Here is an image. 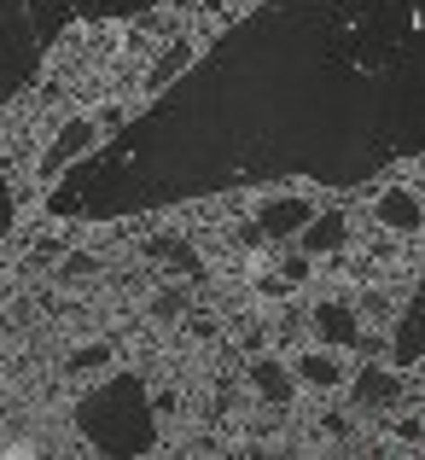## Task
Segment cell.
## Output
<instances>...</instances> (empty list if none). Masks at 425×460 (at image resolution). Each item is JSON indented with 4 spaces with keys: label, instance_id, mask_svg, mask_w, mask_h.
<instances>
[{
    "label": "cell",
    "instance_id": "cell-3",
    "mask_svg": "<svg viewBox=\"0 0 425 460\" xmlns=\"http://www.w3.org/2000/svg\"><path fill=\"white\" fill-rule=\"evenodd\" d=\"M344 234H350V222H344L338 210L309 216V222H303V251H309V257H321V251H338V245H344Z\"/></svg>",
    "mask_w": 425,
    "mask_h": 460
},
{
    "label": "cell",
    "instance_id": "cell-6",
    "mask_svg": "<svg viewBox=\"0 0 425 460\" xmlns=\"http://www.w3.org/2000/svg\"><path fill=\"white\" fill-rule=\"evenodd\" d=\"M314 326H321V338L326 344H356V309H344V304H321L314 309Z\"/></svg>",
    "mask_w": 425,
    "mask_h": 460
},
{
    "label": "cell",
    "instance_id": "cell-2",
    "mask_svg": "<svg viewBox=\"0 0 425 460\" xmlns=\"http://www.w3.org/2000/svg\"><path fill=\"white\" fill-rule=\"evenodd\" d=\"M88 140H93V123H88V117L65 123V135H58V140H53V152L41 157V181H58V175H65V169L76 164L82 152H88Z\"/></svg>",
    "mask_w": 425,
    "mask_h": 460
},
{
    "label": "cell",
    "instance_id": "cell-11",
    "mask_svg": "<svg viewBox=\"0 0 425 460\" xmlns=\"http://www.w3.org/2000/svg\"><path fill=\"white\" fill-rule=\"evenodd\" d=\"M105 356H111L105 344H93V349H76V356H70V367H76V373H82V367H100Z\"/></svg>",
    "mask_w": 425,
    "mask_h": 460
},
{
    "label": "cell",
    "instance_id": "cell-10",
    "mask_svg": "<svg viewBox=\"0 0 425 460\" xmlns=\"http://www.w3.org/2000/svg\"><path fill=\"white\" fill-rule=\"evenodd\" d=\"M297 379H303V385H321V391H332V385L344 379V367H338V356H321V349H314V356L297 361Z\"/></svg>",
    "mask_w": 425,
    "mask_h": 460
},
{
    "label": "cell",
    "instance_id": "cell-7",
    "mask_svg": "<svg viewBox=\"0 0 425 460\" xmlns=\"http://www.w3.org/2000/svg\"><path fill=\"white\" fill-rule=\"evenodd\" d=\"M251 379H257V396H262V402H291V391H297V379H291L280 361H257V367H251Z\"/></svg>",
    "mask_w": 425,
    "mask_h": 460
},
{
    "label": "cell",
    "instance_id": "cell-1",
    "mask_svg": "<svg viewBox=\"0 0 425 460\" xmlns=\"http://www.w3.org/2000/svg\"><path fill=\"white\" fill-rule=\"evenodd\" d=\"M76 426H82V438H88L93 449H105V455L152 449V402H146L140 379H135V373L105 379L100 391L76 408Z\"/></svg>",
    "mask_w": 425,
    "mask_h": 460
},
{
    "label": "cell",
    "instance_id": "cell-9",
    "mask_svg": "<svg viewBox=\"0 0 425 460\" xmlns=\"http://www.w3.org/2000/svg\"><path fill=\"white\" fill-rule=\"evenodd\" d=\"M425 349V286H420V304L408 309V321H403V338H396V361H414Z\"/></svg>",
    "mask_w": 425,
    "mask_h": 460
},
{
    "label": "cell",
    "instance_id": "cell-8",
    "mask_svg": "<svg viewBox=\"0 0 425 460\" xmlns=\"http://www.w3.org/2000/svg\"><path fill=\"white\" fill-rule=\"evenodd\" d=\"M373 216H379L385 227H420V204L408 199V192H385V199L373 204Z\"/></svg>",
    "mask_w": 425,
    "mask_h": 460
},
{
    "label": "cell",
    "instance_id": "cell-5",
    "mask_svg": "<svg viewBox=\"0 0 425 460\" xmlns=\"http://www.w3.org/2000/svg\"><path fill=\"white\" fill-rule=\"evenodd\" d=\"M403 396V379H396L391 367H367L356 379V402H367V408H385V402H396Z\"/></svg>",
    "mask_w": 425,
    "mask_h": 460
},
{
    "label": "cell",
    "instance_id": "cell-4",
    "mask_svg": "<svg viewBox=\"0 0 425 460\" xmlns=\"http://www.w3.org/2000/svg\"><path fill=\"white\" fill-rule=\"evenodd\" d=\"M303 222H309V204H303V199H269L257 210V227H262V234H297Z\"/></svg>",
    "mask_w": 425,
    "mask_h": 460
},
{
    "label": "cell",
    "instance_id": "cell-12",
    "mask_svg": "<svg viewBox=\"0 0 425 460\" xmlns=\"http://www.w3.org/2000/svg\"><path fill=\"white\" fill-rule=\"evenodd\" d=\"M6 227H12V181L0 175V234H6Z\"/></svg>",
    "mask_w": 425,
    "mask_h": 460
}]
</instances>
